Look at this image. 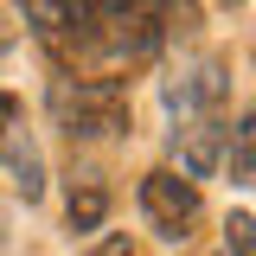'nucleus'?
I'll return each instance as SVG.
<instances>
[{
  "label": "nucleus",
  "instance_id": "f257e3e1",
  "mask_svg": "<svg viewBox=\"0 0 256 256\" xmlns=\"http://www.w3.org/2000/svg\"><path fill=\"white\" fill-rule=\"evenodd\" d=\"M52 116L70 141H109L128 128V90H122V77L64 70V77H52Z\"/></svg>",
  "mask_w": 256,
  "mask_h": 256
},
{
  "label": "nucleus",
  "instance_id": "f03ea898",
  "mask_svg": "<svg viewBox=\"0 0 256 256\" xmlns=\"http://www.w3.org/2000/svg\"><path fill=\"white\" fill-rule=\"evenodd\" d=\"M160 45H166V26L148 0H102L84 64L90 58L96 64H148V58H160Z\"/></svg>",
  "mask_w": 256,
  "mask_h": 256
},
{
  "label": "nucleus",
  "instance_id": "7ed1b4c3",
  "mask_svg": "<svg viewBox=\"0 0 256 256\" xmlns=\"http://www.w3.org/2000/svg\"><path fill=\"white\" fill-rule=\"evenodd\" d=\"M96 6L102 0H20V13H26L32 38L64 64V70H77L84 52H90V26H96Z\"/></svg>",
  "mask_w": 256,
  "mask_h": 256
},
{
  "label": "nucleus",
  "instance_id": "20e7f679",
  "mask_svg": "<svg viewBox=\"0 0 256 256\" xmlns=\"http://www.w3.org/2000/svg\"><path fill=\"white\" fill-rule=\"evenodd\" d=\"M141 218H148V230H154V237H166V244H186L192 230H198V218H205L198 180L173 173V166H154V173L141 180Z\"/></svg>",
  "mask_w": 256,
  "mask_h": 256
},
{
  "label": "nucleus",
  "instance_id": "39448f33",
  "mask_svg": "<svg viewBox=\"0 0 256 256\" xmlns=\"http://www.w3.org/2000/svg\"><path fill=\"white\" fill-rule=\"evenodd\" d=\"M230 96V64L224 58H192L180 77H166V116L192 122V116H224Z\"/></svg>",
  "mask_w": 256,
  "mask_h": 256
},
{
  "label": "nucleus",
  "instance_id": "423d86ee",
  "mask_svg": "<svg viewBox=\"0 0 256 256\" xmlns=\"http://www.w3.org/2000/svg\"><path fill=\"white\" fill-rule=\"evenodd\" d=\"M64 212H70V230H102V218H109V186L102 180H77Z\"/></svg>",
  "mask_w": 256,
  "mask_h": 256
},
{
  "label": "nucleus",
  "instance_id": "0eeeda50",
  "mask_svg": "<svg viewBox=\"0 0 256 256\" xmlns=\"http://www.w3.org/2000/svg\"><path fill=\"white\" fill-rule=\"evenodd\" d=\"M0 160H13V186L26 192V198H38V192H45V160H38V148L26 141V128L6 141V154H0Z\"/></svg>",
  "mask_w": 256,
  "mask_h": 256
},
{
  "label": "nucleus",
  "instance_id": "6e6552de",
  "mask_svg": "<svg viewBox=\"0 0 256 256\" xmlns=\"http://www.w3.org/2000/svg\"><path fill=\"white\" fill-rule=\"evenodd\" d=\"M224 166H230V186H250V180H256V128H250V116H237V128H230Z\"/></svg>",
  "mask_w": 256,
  "mask_h": 256
},
{
  "label": "nucleus",
  "instance_id": "1a4fd4ad",
  "mask_svg": "<svg viewBox=\"0 0 256 256\" xmlns=\"http://www.w3.org/2000/svg\"><path fill=\"white\" fill-rule=\"evenodd\" d=\"M148 6L160 13L166 38H173V32H180V38H186V32H198V0H148Z\"/></svg>",
  "mask_w": 256,
  "mask_h": 256
},
{
  "label": "nucleus",
  "instance_id": "9d476101",
  "mask_svg": "<svg viewBox=\"0 0 256 256\" xmlns=\"http://www.w3.org/2000/svg\"><path fill=\"white\" fill-rule=\"evenodd\" d=\"M256 224H250V212H237V218L224 224V256H250L256 250V237H250Z\"/></svg>",
  "mask_w": 256,
  "mask_h": 256
},
{
  "label": "nucleus",
  "instance_id": "9b49d317",
  "mask_svg": "<svg viewBox=\"0 0 256 256\" xmlns=\"http://www.w3.org/2000/svg\"><path fill=\"white\" fill-rule=\"evenodd\" d=\"M20 134V96L13 90H0V154H6V141Z\"/></svg>",
  "mask_w": 256,
  "mask_h": 256
},
{
  "label": "nucleus",
  "instance_id": "f8f14e48",
  "mask_svg": "<svg viewBox=\"0 0 256 256\" xmlns=\"http://www.w3.org/2000/svg\"><path fill=\"white\" fill-rule=\"evenodd\" d=\"M84 256H134V250H128V237H122V230H109V237H96Z\"/></svg>",
  "mask_w": 256,
  "mask_h": 256
},
{
  "label": "nucleus",
  "instance_id": "ddd939ff",
  "mask_svg": "<svg viewBox=\"0 0 256 256\" xmlns=\"http://www.w3.org/2000/svg\"><path fill=\"white\" fill-rule=\"evenodd\" d=\"M218 6H230V13H237V6H244V0H218Z\"/></svg>",
  "mask_w": 256,
  "mask_h": 256
},
{
  "label": "nucleus",
  "instance_id": "4468645a",
  "mask_svg": "<svg viewBox=\"0 0 256 256\" xmlns=\"http://www.w3.org/2000/svg\"><path fill=\"white\" fill-rule=\"evenodd\" d=\"M218 256H224V250H218Z\"/></svg>",
  "mask_w": 256,
  "mask_h": 256
}]
</instances>
